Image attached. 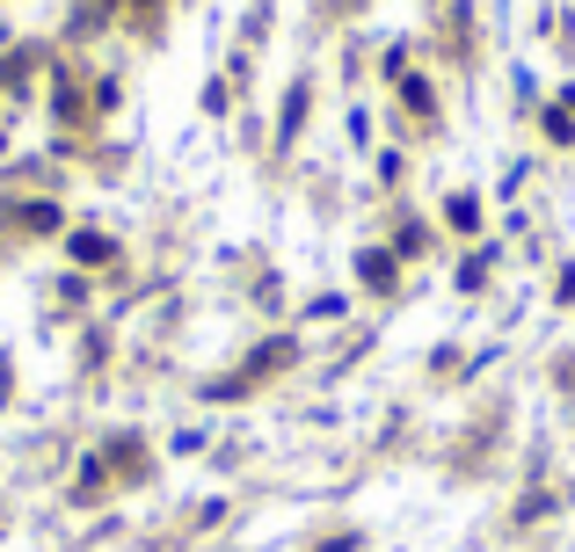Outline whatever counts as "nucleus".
Listing matches in <instances>:
<instances>
[{"label":"nucleus","instance_id":"obj_1","mask_svg":"<svg viewBox=\"0 0 575 552\" xmlns=\"http://www.w3.org/2000/svg\"><path fill=\"white\" fill-rule=\"evenodd\" d=\"M357 276H365L372 291H386V284H394V255H379V247H372V255H357Z\"/></svg>","mask_w":575,"mask_h":552},{"label":"nucleus","instance_id":"obj_2","mask_svg":"<svg viewBox=\"0 0 575 552\" xmlns=\"http://www.w3.org/2000/svg\"><path fill=\"white\" fill-rule=\"evenodd\" d=\"M15 219H22V233H59V211L52 204H22Z\"/></svg>","mask_w":575,"mask_h":552},{"label":"nucleus","instance_id":"obj_3","mask_svg":"<svg viewBox=\"0 0 575 552\" xmlns=\"http://www.w3.org/2000/svg\"><path fill=\"white\" fill-rule=\"evenodd\" d=\"M73 255H81V262H103V255H109V241H95V233H81V241H73Z\"/></svg>","mask_w":575,"mask_h":552}]
</instances>
